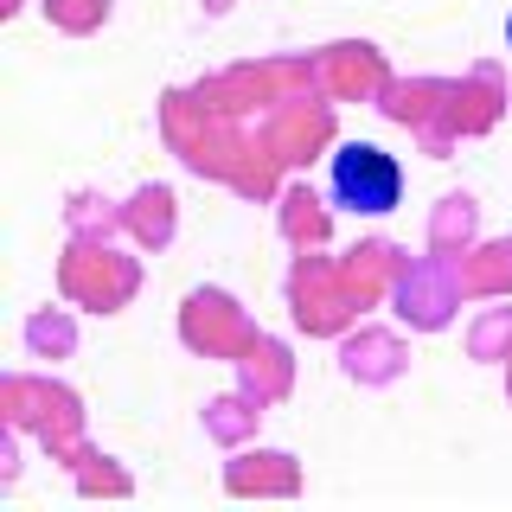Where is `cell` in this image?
<instances>
[{"instance_id":"1","label":"cell","mask_w":512,"mask_h":512,"mask_svg":"<svg viewBox=\"0 0 512 512\" xmlns=\"http://www.w3.org/2000/svg\"><path fill=\"white\" fill-rule=\"evenodd\" d=\"M365 308H372V301L352 288L340 256L295 250V269H288V320H295L308 340H340Z\"/></svg>"},{"instance_id":"2","label":"cell","mask_w":512,"mask_h":512,"mask_svg":"<svg viewBox=\"0 0 512 512\" xmlns=\"http://www.w3.org/2000/svg\"><path fill=\"white\" fill-rule=\"evenodd\" d=\"M0 410H7V423L32 436L39 448H52L64 461L77 442H84V397L71 391V384L58 378H39V372H13L0 384Z\"/></svg>"},{"instance_id":"3","label":"cell","mask_w":512,"mask_h":512,"mask_svg":"<svg viewBox=\"0 0 512 512\" xmlns=\"http://www.w3.org/2000/svg\"><path fill=\"white\" fill-rule=\"evenodd\" d=\"M58 288L71 308H90V314H122L128 301L141 295V263L122 256L109 237H71L58 256Z\"/></svg>"},{"instance_id":"4","label":"cell","mask_w":512,"mask_h":512,"mask_svg":"<svg viewBox=\"0 0 512 512\" xmlns=\"http://www.w3.org/2000/svg\"><path fill=\"white\" fill-rule=\"evenodd\" d=\"M327 186H333V205H340V212L384 218V212H397V199H404V167H397L378 141H333Z\"/></svg>"},{"instance_id":"5","label":"cell","mask_w":512,"mask_h":512,"mask_svg":"<svg viewBox=\"0 0 512 512\" xmlns=\"http://www.w3.org/2000/svg\"><path fill=\"white\" fill-rule=\"evenodd\" d=\"M506 116V77L500 64H474L468 77H448V103H442V122L423 135V154L448 160V148L468 135H487V128H500Z\"/></svg>"},{"instance_id":"6","label":"cell","mask_w":512,"mask_h":512,"mask_svg":"<svg viewBox=\"0 0 512 512\" xmlns=\"http://www.w3.org/2000/svg\"><path fill=\"white\" fill-rule=\"evenodd\" d=\"M384 301H391V314L404 320L410 333H442L468 295H461L455 263L429 250V256H410V263L397 269V282H391V295H384Z\"/></svg>"},{"instance_id":"7","label":"cell","mask_w":512,"mask_h":512,"mask_svg":"<svg viewBox=\"0 0 512 512\" xmlns=\"http://www.w3.org/2000/svg\"><path fill=\"white\" fill-rule=\"evenodd\" d=\"M256 320L244 314V301L224 295V288H192L180 301V340L199 352V359H244V346L256 340Z\"/></svg>"},{"instance_id":"8","label":"cell","mask_w":512,"mask_h":512,"mask_svg":"<svg viewBox=\"0 0 512 512\" xmlns=\"http://www.w3.org/2000/svg\"><path fill=\"white\" fill-rule=\"evenodd\" d=\"M314 84H320V96H333V103H378V90L391 84V71H384L378 45L340 39V45H320L314 52Z\"/></svg>"},{"instance_id":"9","label":"cell","mask_w":512,"mask_h":512,"mask_svg":"<svg viewBox=\"0 0 512 512\" xmlns=\"http://www.w3.org/2000/svg\"><path fill=\"white\" fill-rule=\"evenodd\" d=\"M263 141L282 154V167H301L314 160L320 148H333V96H288V103L269 109L263 122Z\"/></svg>"},{"instance_id":"10","label":"cell","mask_w":512,"mask_h":512,"mask_svg":"<svg viewBox=\"0 0 512 512\" xmlns=\"http://www.w3.org/2000/svg\"><path fill=\"white\" fill-rule=\"evenodd\" d=\"M340 372L352 384H397L410 372V340L391 327H346L340 333Z\"/></svg>"},{"instance_id":"11","label":"cell","mask_w":512,"mask_h":512,"mask_svg":"<svg viewBox=\"0 0 512 512\" xmlns=\"http://www.w3.org/2000/svg\"><path fill=\"white\" fill-rule=\"evenodd\" d=\"M224 493L231 500H295L301 461L288 448H237V461L224 468Z\"/></svg>"},{"instance_id":"12","label":"cell","mask_w":512,"mask_h":512,"mask_svg":"<svg viewBox=\"0 0 512 512\" xmlns=\"http://www.w3.org/2000/svg\"><path fill=\"white\" fill-rule=\"evenodd\" d=\"M442 103H448V77H391V84L378 90V116L410 128L416 141L442 122Z\"/></svg>"},{"instance_id":"13","label":"cell","mask_w":512,"mask_h":512,"mask_svg":"<svg viewBox=\"0 0 512 512\" xmlns=\"http://www.w3.org/2000/svg\"><path fill=\"white\" fill-rule=\"evenodd\" d=\"M237 384L256 397V404H282L288 391H295V352H288L282 340H269V333H256V340L244 346V359H237Z\"/></svg>"},{"instance_id":"14","label":"cell","mask_w":512,"mask_h":512,"mask_svg":"<svg viewBox=\"0 0 512 512\" xmlns=\"http://www.w3.org/2000/svg\"><path fill=\"white\" fill-rule=\"evenodd\" d=\"M276 224H282V237H288L295 250H327V237H333V205H320L314 186L288 180V186L276 192Z\"/></svg>"},{"instance_id":"15","label":"cell","mask_w":512,"mask_h":512,"mask_svg":"<svg viewBox=\"0 0 512 512\" xmlns=\"http://www.w3.org/2000/svg\"><path fill=\"white\" fill-rule=\"evenodd\" d=\"M455 276L468 301H500L512 295V237H480L468 256H455Z\"/></svg>"},{"instance_id":"16","label":"cell","mask_w":512,"mask_h":512,"mask_svg":"<svg viewBox=\"0 0 512 512\" xmlns=\"http://www.w3.org/2000/svg\"><path fill=\"white\" fill-rule=\"evenodd\" d=\"M122 224L141 250H167L173 231H180V199H173V186H135L128 205H122Z\"/></svg>"},{"instance_id":"17","label":"cell","mask_w":512,"mask_h":512,"mask_svg":"<svg viewBox=\"0 0 512 512\" xmlns=\"http://www.w3.org/2000/svg\"><path fill=\"white\" fill-rule=\"evenodd\" d=\"M480 244V205H474V192H442L436 199V212H429V250L436 256H468Z\"/></svg>"},{"instance_id":"18","label":"cell","mask_w":512,"mask_h":512,"mask_svg":"<svg viewBox=\"0 0 512 512\" xmlns=\"http://www.w3.org/2000/svg\"><path fill=\"white\" fill-rule=\"evenodd\" d=\"M340 263H346V276H352V288H359L365 301H384V295H391V282H397V269H404L410 256L397 250V244H384V237H365V244H352Z\"/></svg>"},{"instance_id":"19","label":"cell","mask_w":512,"mask_h":512,"mask_svg":"<svg viewBox=\"0 0 512 512\" xmlns=\"http://www.w3.org/2000/svg\"><path fill=\"white\" fill-rule=\"evenodd\" d=\"M256 423H263V404L237 384V391H218L212 404H205V436H212L218 448H244L256 436Z\"/></svg>"},{"instance_id":"20","label":"cell","mask_w":512,"mask_h":512,"mask_svg":"<svg viewBox=\"0 0 512 512\" xmlns=\"http://www.w3.org/2000/svg\"><path fill=\"white\" fill-rule=\"evenodd\" d=\"M64 468H71V487L84 493V500H96V493H109V500H128V493H135V480L116 468V455H96L90 442H77L71 455H64Z\"/></svg>"},{"instance_id":"21","label":"cell","mask_w":512,"mask_h":512,"mask_svg":"<svg viewBox=\"0 0 512 512\" xmlns=\"http://www.w3.org/2000/svg\"><path fill=\"white\" fill-rule=\"evenodd\" d=\"M506 352H512V295L487 301V308L474 314V327H468V359H480V365H506Z\"/></svg>"},{"instance_id":"22","label":"cell","mask_w":512,"mask_h":512,"mask_svg":"<svg viewBox=\"0 0 512 512\" xmlns=\"http://www.w3.org/2000/svg\"><path fill=\"white\" fill-rule=\"evenodd\" d=\"M20 340L32 359H71L77 352V320L64 314V308H39V314H26V327H20Z\"/></svg>"},{"instance_id":"23","label":"cell","mask_w":512,"mask_h":512,"mask_svg":"<svg viewBox=\"0 0 512 512\" xmlns=\"http://www.w3.org/2000/svg\"><path fill=\"white\" fill-rule=\"evenodd\" d=\"M64 224H71V237H116V231H128V224H122V205L103 199V192H71Z\"/></svg>"},{"instance_id":"24","label":"cell","mask_w":512,"mask_h":512,"mask_svg":"<svg viewBox=\"0 0 512 512\" xmlns=\"http://www.w3.org/2000/svg\"><path fill=\"white\" fill-rule=\"evenodd\" d=\"M45 20L58 32H71V39H84V32L109 20V0H45Z\"/></svg>"},{"instance_id":"25","label":"cell","mask_w":512,"mask_h":512,"mask_svg":"<svg viewBox=\"0 0 512 512\" xmlns=\"http://www.w3.org/2000/svg\"><path fill=\"white\" fill-rule=\"evenodd\" d=\"M506 397H512V352H506Z\"/></svg>"},{"instance_id":"26","label":"cell","mask_w":512,"mask_h":512,"mask_svg":"<svg viewBox=\"0 0 512 512\" xmlns=\"http://www.w3.org/2000/svg\"><path fill=\"white\" fill-rule=\"evenodd\" d=\"M0 13H20V0H0Z\"/></svg>"},{"instance_id":"27","label":"cell","mask_w":512,"mask_h":512,"mask_svg":"<svg viewBox=\"0 0 512 512\" xmlns=\"http://www.w3.org/2000/svg\"><path fill=\"white\" fill-rule=\"evenodd\" d=\"M506 45H512V20H506Z\"/></svg>"}]
</instances>
